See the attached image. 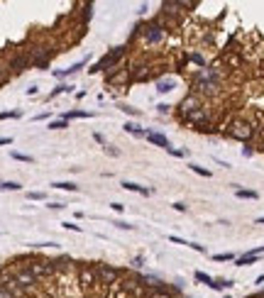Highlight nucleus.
I'll list each match as a JSON object with an SVG mask.
<instances>
[{"mask_svg": "<svg viewBox=\"0 0 264 298\" xmlns=\"http://www.w3.org/2000/svg\"><path fill=\"white\" fill-rule=\"evenodd\" d=\"M8 271L12 274V279L20 284V288L27 293V296L39 293V284H42V281H39V279H37V276H34L27 266H15V269H8Z\"/></svg>", "mask_w": 264, "mask_h": 298, "instance_id": "1", "label": "nucleus"}, {"mask_svg": "<svg viewBox=\"0 0 264 298\" xmlns=\"http://www.w3.org/2000/svg\"><path fill=\"white\" fill-rule=\"evenodd\" d=\"M76 281L83 293H91L93 288L98 286V274H96V264L91 262H81L76 266Z\"/></svg>", "mask_w": 264, "mask_h": 298, "instance_id": "2", "label": "nucleus"}, {"mask_svg": "<svg viewBox=\"0 0 264 298\" xmlns=\"http://www.w3.org/2000/svg\"><path fill=\"white\" fill-rule=\"evenodd\" d=\"M257 132V127H254L250 120H242V118H235V120L228 122V130L225 134L232 137V140H240V142H250Z\"/></svg>", "mask_w": 264, "mask_h": 298, "instance_id": "3", "label": "nucleus"}, {"mask_svg": "<svg viewBox=\"0 0 264 298\" xmlns=\"http://www.w3.org/2000/svg\"><path fill=\"white\" fill-rule=\"evenodd\" d=\"M96 274H98V286L100 288H113L118 281H120V269H115L108 262H98L96 264Z\"/></svg>", "mask_w": 264, "mask_h": 298, "instance_id": "4", "label": "nucleus"}, {"mask_svg": "<svg viewBox=\"0 0 264 298\" xmlns=\"http://www.w3.org/2000/svg\"><path fill=\"white\" fill-rule=\"evenodd\" d=\"M164 39H166V30L157 22V20H152L149 25H144L142 27L144 47H159V44H164Z\"/></svg>", "mask_w": 264, "mask_h": 298, "instance_id": "5", "label": "nucleus"}, {"mask_svg": "<svg viewBox=\"0 0 264 298\" xmlns=\"http://www.w3.org/2000/svg\"><path fill=\"white\" fill-rule=\"evenodd\" d=\"M201 108H203V98H201V96H196V93H188L186 98L179 103V110H176V112H179V120H186L191 112L201 110Z\"/></svg>", "mask_w": 264, "mask_h": 298, "instance_id": "6", "label": "nucleus"}, {"mask_svg": "<svg viewBox=\"0 0 264 298\" xmlns=\"http://www.w3.org/2000/svg\"><path fill=\"white\" fill-rule=\"evenodd\" d=\"M125 52H127V47H115L113 52H108V54L103 56L96 66L91 68V74H98V71H105V68H113L122 59V56H125Z\"/></svg>", "mask_w": 264, "mask_h": 298, "instance_id": "7", "label": "nucleus"}, {"mask_svg": "<svg viewBox=\"0 0 264 298\" xmlns=\"http://www.w3.org/2000/svg\"><path fill=\"white\" fill-rule=\"evenodd\" d=\"M220 88H223V83L218 81H193V90L191 93H196V96H206V98H215L220 96Z\"/></svg>", "mask_w": 264, "mask_h": 298, "instance_id": "8", "label": "nucleus"}, {"mask_svg": "<svg viewBox=\"0 0 264 298\" xmlns=\"http://www.w3.org/2000/svg\"><path fill=\"white\" fill-rule=\"evenodd\" d=\"M130 76H132V81H147V78H152V64L149 61H140V64L130 66Z\"/></svg>", "mask_w": 264, "mask_h": 298, "instance_id": "9", "label": "nucleus"}, {"mask_svg": "<svg viewBox=\"0 0 264 298\" xmlns=\"http://www.w3.org/2000/svg\"><path fill=\"white\" fill-rule=\"evenodd\" d=\"M108 83L113 86H125V83H130L132 76H130V68H115V71H110L108 76H105Z\"/></svg>", "mask_w": 264, "mask_h": 298, "instance_id": "10", "label": "nucleus"}, {"mask_svg": "<svg viewBox=\"0 0 264 298\" xmlns=\"http://www.w3.org/2000/svg\"><path fill=\"white\" fill-rule=\"evenodd\" d=\"M147 140H149V144H154V147H162V149H169L171 144H169V140H166L162 132H147Z\"/></svg>", "mask_w": 264, "mask_h": 298, "instance_id": "11", "label": "nucleus"}, {"mask_svg": "<svg viewBox=\"0 0 264 298\" xmlns=\"http://www.w3.org/2000/svg\"><path fill=\"white\" fill-rule=\"evenodd\" d=\"M27 66H30V56L17 54V56H12V59H10V68H12V71H25Z\"/></svg>", "mask_w": 264, "mask_h": 298, "instance_id": "12", "label": "nucleus"}, {"mask_svg": "<svg viewBox=\"0 0 264 298\" xmlns=\"http://www.w3.org/2000/svg\"><path fill=\"white\" fill-rule=\"evenodd\" d=\"M122 188L125 191H132V193H140V196H149L152 193V188H144L140 184H132V181H122Z\"/></svg>", "mask_w": 264, "mask_h": 298, "instance_id": "13", "label": "nucleus"}, {"mask_svg": "<svg viewBox=\"0 0 264 298\" xmlns=\"http://www.w3.org/2000/svg\"><path fill=\"white\" fill-rule=\"evenodd\" d=\"M144 298H174V293L169 291V288H149L147 293H144Z\"/></svg>", "mask_w": 264, "mask_h": 298, "instance_id": "14", "label": "nucleus"}, {"mask_svg": "<svg viewBox=\"0 0 264 298\" xmlns=\"http://www.w3.org/2000/svg\"><path fill=\"white\" fill-rule=\"evenodd\" d=\"M174 86H176L174 78H162V81H157V90H159V93H171Z\"/></svg>", "mask_w": 264, "mask_h": 298, "instance_id": "15", "label": "nucleus"}, {"mask_svg": "<svg viewBox=\"0 0 264 298\" xmlns=\"http://www.w3.org/2000/svg\"><path fill=\"white\" fill-rule=\"evenodd\" d=\"M125 132L132 134V137H147V132H144L137 122H127V125H125Z\"/></svg>", "mask_w": 264, "mask_h": 298, "instance_id": "16", "label": "nucleus"}, {"mask_svg": "<svg viewBox=\"0 0 264 298\" xmlns=\"http://www.w3.org/2000/svg\"><path fill=\"white\" fill-rule=\"evenodd\" d=\"M257 257H259V254L247 252V254H242V257H237L235 262H237V266H250V264H254V262H257Z\"/></svg>", "mask_w": 264, "mask_h": 298, "instance_id": "17", "label": "nucleus"}, {"mask_svg": "<svg viewBox=\"0 0 264 298\" xmlns=\"http://www.w3.org/2000/svg\"><path fill=\"white\" fill-rule=\"evenodd\" d=\"M235 196L242 200H257V191H247V188H235Z\"/></svg>", "mask_w": 264, "mask_h": 298, "instance_id": "18", "label": "nucleus"}, {"mask_svg": "<svg viewBox=\"0 0 264 298\" xmlns=\"http://www.w3.org/2000/svg\"><path fill=\"white\" fill-rule=\"evenodd\" d=\"M74 118H91V112H86V110H69V112H64V118L61 120H74Z\"/></svg>", "mask_w": 264, "mask_h": 298, "instance_id": "19", "label": "nucleus"}, {"mask_svg": "<svg viewBox=\"0 0 264 298\" xmlns=\"http://www.w3.org/2000/svg\"><path fill=\"white\" fill-rule=\"evenodd\" d=\"M188 59H191L193 64H198L201 68H203V66H208V64H206V56L201 54V52H191V54H188Z\"/></svg>", "mask_w": 264, "mask_h": 298, "instance_id": "20", "label": "nucleus"}, {"mask_svg": "<svg viewBox=\"0 0 264 298\" xmlns=\"http://www.w3.org/2000/svg\"><path fill=\"white\" fill-rule=\"evenodd\" d=\"M52 186L59 191H76V184H71V181H54Z\"/></svg>", "mask_w": 264, "mask_h": 298, "instance_id": "21", "label": "nucleus"}, {"mask_svg": "<svg viewBox=\"0 0 264 298\" xmlns=\"http://www.w3.org/2000/svg\"><path fill=\"white\" fill-rule=\"evenodd\" d=\"M196 281H201V284H206V286H213V276H208L206 271H196Z\"/></svg>", "mask_w": 264, "mask_h": 298, "instance_id": "22", "label": "nucleus"}, {"mask_svg": "<svg viewBox=\"0 0 264 298\" xmlns=\"http://www.w3.org/2000/svg\"><path fill=\"white\" fill-rule=\"evenodd\" d=\"M91 17H93V5H83V15H81V20H83V25L91 22Z\"/></svg>", "mask_w": 264, "mask_h": 298, "instance_id": "23", "label": "nucleus"}, {"mask_svg": "<svg viewBox=\"0 0 264 298\" xmlns=\"http://www.w3.org/2000/svg\"><path fill=\"white\" fill-rule=\"evenodd\" d=\"M20 184L17 181H5V184H0V191H20Z\"/></svg>", "mask_w": 264, "mask_h": 298, "instance_id": "24", "label": "nucleus"}, {"mask_svg": "<svg viewBox=\"0 0 264 298\" xmlns=\"http://www.w3.org/2000/svg\"><path fill=\"white\" fill-rule=\"evenodd\" d=\"M191 171H193V174H198V176L210 178V171H208V169H203V166H198V164H191Z\"/></svg>", "mask_w": 264, "mask_h": 298, "instance_id": "25", "label": "nucleus"}, {"mask_svg": "<svg viewBox=\"0 0 264 298\" xmlns=\"http://www.w3.org/2000/svg\"><path fill=\"white\" fill-rule=\"evenodd\" d=\"M225 61H228L230 66H235V68H237V66H242V59H240V56H237V54H228V56H225Z\"/></svg>", "mask_w": 264, "mask_h": 298, "instance_id": "26", "label": "nucleus"}, {"mask_svg": "<svg viewBox=\"0 0 264 298\" xmlns=\"http://www.w3.org/2000/svg\"><path fill=\"white\" fill-rule=\"evenodd\" d=\"M213 259H215V262H232V259H235V254H232V252H223V254H215Z\"/></svg>", "mask_w": 264, "mask_h": 298, "instance_id": "27", "label": "nucleus"}, {"mask_svg": "<svg viewBox=\"0 0 264 298\" xmlns=\"http://www.w3.org/2000/svg\"><path fill=\"white\" fill-rule=\"evenodd\" d=\"M64 127H69L66 120H52L49 122V130H64Z\"/></svg>", "mask_w": 264, "mask_h": 298, "instance_id": "28", "label": "nucleus"}, {"mask_svg": "<svg viewBox=\"0 0 264 298\" xmlns=\"http://www.w3.org/2000/svg\"><path fill=\"white\" fill-rule=\"evenodd\" d=\"M27 198H30V200H44L47 196H44L42 191H30V193H27Z\"/></svg>", "mask_w": 264, "mask_h": 298, "instance_id": "29", "label": "nucleus"}, {"mask_svg": "<svg viewBox=\"0 0 264 298\" xmlns=\"http://www.w3.org/2000/svg\"><path fill=\"white\" fill-rule=\"evenodd\" d=\"M20 110H10V112H0V120H10V118H20Z\"/></svg>", "mask_w": 264, "mask_h": 298, "instance_id": "30", "label": "nucleus"}, {"mask_svg": "<svg viewBox=\"0 0 264 298\" xmlns=\"http://www.w3.org/2000/svg\"><path fill=\"white\" fill-rule=\"evenodd\" d=\"M66 90H71V86H56V88L52 90V96H49V98H56V96H61V93H66Z\"/></svg>", "mask_w": 264, "mask_h": 298, "instance_id": "31", "label": "nucleus"}, {"mask_svg": "<svg viewBox=\"0 0 264 298\" xmlns=\"http://www.w3.org/2000/svg\"><path fill=\"white\" fill-rule=\"evenodd\" d=\"M12 159H17V162H32L30 154H20V152H12Z\"/></svg>", "mask_w": 264, "mask_h": 298, "instance_id": "32", "label": "nucleus"}, {"mask_svg": "<svg viewBox=\"0 0 264 298\" xmlns=\"http://www.w3.org/2000/svg\"><path fill=\"white\" fill-rule=\"evenodd\" d=\"M169 242H174V244H191V242H186V240H181V237H176V235H169Z\"/></svg>", "mask_w": 264, "mask_h": 298, "instance_id": "33", "label": "nucleus"}, {"mask_svg": "<svg viewBox=\"0 0 264 298\" xmlns=\"http://www.w3.org/2000/svg\"><path fill=\"white\" fill-rule=\"evenodd\" d=\"M157 110L162 112V115H169V112H171V105H166V103H162V105H157Z\"/></svg>", "mask_w": 264, "mask_h": 298, "instance_id": "34", "label": "nucleus"}, {"mask_svg": "<svg viewBox=\"0 0 264 298\" xmlns=\"http://www.w3.org/2000/svg\"><path fill=\"white\" fill-rule=\"evenodd\" d=\"M166 152H169V154H171V156H184V154H186L184 149H174V147H169Z\"/></svg>", "mask_w": 264, "mask_h": 298, "instance_id": "35", "label": "nucleus"}, {"mask_svg": "<svg viewBox=\"0 0 264 298\" xmlns=\"http://www.w3.org/2000/svg\"><path fill=\"white\" fill-rule=\"evenodd\" d=\"M66 230H74V232H81V225H74V222H61Z\"/></svg>", "mask_w": 264, "mask_h": 298, "instance_id": "36", "label": "nucleus"}, {"mask_svg": "<svg viewBox=\"0 0 264 298\" xmlns=\"http://www.w3.org/2000/svg\"><path fill=\"white\" fill-rule=\"evenodd\" d=\"M242 156H254V147H250V144H247V147L242 149Z\"/></svg>", "mask_w": 264, "mask_h": 298, "instance_id": "37", "label": "nucleus"}, {"mask_svg": "<svg viewBox=\"0 0 264 298\" xmlns=\"http://www.w3.org/2000/svg\"><path fill=\"white\" fill-rule=\"evenodd\" d=\"M0 298H15V296H12V293L8 291V288H3V286H0Z\"/></svg>", "mask_w": 264, "mask_h": 298, "instance_id": "38", "label": "nucleus"}, {"mask_svg": "<svg viewBox=\"0 0 264 298\" xmlns=\"http://www.w3.org/2000/svg\"><path fill=\"white\" fill-rule=\"evenodd\" d=\"M115 225H118L120 230H132V225H127V222H122V220H118V222H115Z\"/></svg>", "mask_w": 264, "mask_h": 298, "instance_id": "39", "label": "nucleus"}, {"mask_svg": "<svg viewBox=\"0 0 264 298\" xmlns=\"http://www.w3.org/2000/svg\"><path fill=\"white\" fill-rule=\"evenodd\" d=\"M105 154H113V156H118V154H120V152H118V149H113V147H108V144H105Z\"/></svg>", "mask_w": 264, "mask_h": 298, "instance_id": "40", "label": "nucleus"}, {"mask_svg": "<svg viewBox=\"0 0 264 298\" xmlns=\"http://www.w3.org/2000/svg\"><path fill=\"white\" fill-rule=\"evenodd\" d=\"M142 257H135V262H132V266H135V269H140V266H142Z\"/></svg>", "mask_w": 264, "mask_h": 298, "instance_id": "41", "label": "nucleus"}, {"mask_svg": "<svg viewBox=\"0 0 264 298\" xmlns=\"http://www.w3.org/2000/svg\"><path fill=\"white\" fill-rule=\"evenodd\" d=\"M113 210H115V213H122V210H125V205H122V203H113Z\"/></svg>", "mask_w": 264, "mask_h": 298, "instance_id": "42", "label": "nucleus"}, {"mask_svg": "<svg viewBox=\"0 0 264 298\" xmlns=\"http://www.w3.org/2000/svg\"><path fill=\"white\" fill-rule=\"evenodd\" d=\"M174 210H179V213H184V210H186V205H184V203H174Z\"/></svg>", "mask_w": 264, "mask_h": 298, "instance_id": "43", "label": "nucleus"}, {"mask_svg": "<svg viewBox=\"0 0 264 298\" xmlns=\"http://www.w3.org/2000/svg\"><path fill=\"white\" fill-rule=\"evenodd\" d=\"M12 137H0V144H10Z\"/></svg>", "mask_w": 264, "mask_h": 298, "instance_id": "44", "label": "nucleus"}, {"mask_svg": "<svg viewBox=\"0 0 264 298\" xmlns=\"http://www.w3.org/2000/svg\"><path fill=\"white\" fill-rule=\"evenodd\" d=\"M257 225H264V218H257Z\"/></svg>", "mask_w": 264, "mask_h": 298, "instance_id": "45", "label": "nucleus"}]
</instances>
